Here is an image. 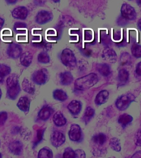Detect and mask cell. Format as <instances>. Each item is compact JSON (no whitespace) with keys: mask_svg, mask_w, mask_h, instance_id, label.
<instances>
[{"mask_svg":"<svg viewBox=\"0 0 141 158\" xmlns=\"http://www.w3.org/2000/svg\"><path fill=\"white\" fill-rule=\"evenodd\" d=\"M7 114L6 112H0V126L3 125L7 120Z\"/></svg>","mask_w":141,"mask_h":158,"instance_id":"obj_38","label":"cell"},{"mask_svg":"<svg viewBox=\"0 0 141 158\" xmlns=\"http://www.w3.org/2000/svg\"><path fill=\"white\" fill-rule=\"evenodd\" d=\"M30 101L27 97H22L20 98L17 102V106L22 112L27 113L29 111L30 107Z\"/></svg>","mask_w":141,"mask_h":158,"instance_id":"obj_13","label":"cell"},{"mask_svg":"<svg viewBox=\"0 0 141 158\" xmlns=\"http://www.w3.org/2000/svg\"><path fill=\"white\" fill-rule=\"evenodd\" d=\"M131 56L127 52H124L121 54L120 60L122 65H126L130 63Z\"/></svg>","mask_w":141,"mask_h":158,"instance_id":"obj_34","label":"cell"},{"mask_svg":"<svg viewBox=\"0 0 141 158\" xmlns=\"http://www.w3.org/2000/svg\"><path fill=\"white\" fill-rule=\"evenodd\" d=\"M61 83L63 85H70L72 82L73 77L71 73L69 72H65L61 73L59 75Z\"/></svg>","mask_w":141,"mask_h":158,"instance_id":"obj_17","label":"cell"},{"mask_svg":"<svg viewBox=\"0 0 141 158\" xmlns=\"http://www.w3.org/2000/svg\"><path fill=\"white\" fill-rule=\"evenodd\" d=\"M23 144L19 141L12 142L9 146L10 151L15 155H20L23 152Z\"/></svg>","mask_w":141,"mask_h":158,"instance_id":"obj_11","label":"cell"},{"mask_svg":"<svg viewBox=\"0 0 141 158\" xmlns=\"http://www.w3.org/2000/svg\"><path fill=\"white\" fill-rule=\"evenodd\" d=\"M51 141L54 146L58 148L65 142V137L64 133L59 131H55L51 136Z\"/></svg>","mask_w":141,"mask_h":158,"instance_id":"obj_5","label":"cell"},{"mask_svg":"<svg viewBox=\"0 0 141 158\" xmlns=\"http://www.w3.org/2000/svg\"><path fill=\"white\" fill-rule=\"evenodd\" d=\"M75 158H85V154L84 151L80 149H78L75 151Z\"/></svg>","mask_w":141,"mask_h":158,"instance_id":"obj_39","label":"cell"},{"mask_svg":"<svg viewBox=\"0 0 141 158\" xmlns=\"http://www.w3.org/2000/svg\"><path fill=\"white\" fill-rule=\"evenodd\" d=\"M60 59L62 63L66 66L74 68L76 66V59L74 53L70 49H64L61 54Z\"/></svg>","mask_w":141,"mask_h":158,"instance_id":"obj_2","label":"cell"},{"mask_svg":"<svg viewBox=\"0 0 141 158\" xmlns=\"http://www.w3.org/2000/svg\"><path fill=\"white\" fill-rule=\"evenodd\" d=\"M38 61L42 64H47L49 63L50 59L48 54L45 52H42L38 54Z\"/></svg>","mask_w":141,"mask_h":158,"instance_id":"obj_33","label":"cell"},{"mask_svg":"<svg viewBox=\"0 0 141 158\" xmlns=\"http://www.w3.org/2000/svg\"><path fill=\"white\" fill-rule=\"evenodd\" d=\"M11 72V68L5 64L0 65V76L2 78L7 76Z\"/></svg>","mask_w":141,"mask_h":158,"instance_id":"obj_30","label":"cell"},{"mask_svg":"<svg viewBox=\"0 0 141 158\" xmlns=\"http://www.w3.org/2000/svg\"><path fill=\"white\" fill-rule=\"evenodd\" d=\"M135 96L130 93L122 95L116 101V107L120 110H124L128 108L132 102L135 101Z\"/></svg>","mask_w":141,"mask_h":158,"instance_id":"obj_3","label":"cell"},{"mask_svg":"<svg viewBox=\"0 0 141 158\" xmlns=\"http://www.w3.org/2000/svg\"><path fill=\"white\" fill-rule=\"evenodd\" d=\"M22 88L24 91L28 93L33 94L35 92V87L33 84L27 79H25L22 83Z\"/></svg>","mask_w":141,"mask_h":158,"instance_id":"obj_23","label":"cell"},{"mask_svg":"<svg viewBox=\"0 0 141 158\" xmlns=\"http://www.w3.org/2000/svg\"><path fill=\"white\" fill-rule=\"evenodd\" d=\"M102 57L106 61L113 63L117 60V54L113 49L109 48H106L104 49L102 53Z\"/></svg>","mask_w":141,"mask_h":158,"instance_id":"obj_9","label":"cell"},{"mask_svg":"<svg viewBox=\"0 0 141 158\" xmlns=\"http://www.w3.org/2000/svg\"><path fill=\"white\" fill-rule=\"evenodd\" d=\"M106 136L103 133H99V134L94 136L92 138V142L98 145H102L105 144L106 141Z\"/></svg>","mask_w":141,"mask_h":158,"instance_id":"obj_25","label":"cell"},{"mask_svg":"<svg viewBox=\"0 0 141 158\" xmlns=\"http://www.w3.org/2000/svg\"><path fill=\"white\" fill-rule=\"evenodd\" d=\"M97 68L98 71L103 76L107 77L111 73V68L107 64H99Z\"/></svg>","mask_w":141,"mask_h":158,"instance_id":"obj_24","label":"cell"},{"mask_svg":"<svg viewBox=\"0 0 141 158\" xmlns=\"http://www.w3.org/2000/svg\"><path fill=\"white\" fill-rule=\"evenodd\" d=\"M135 143L137 146L141 147V129L138 130L135 135Z\"/></svg>","mask_w":141,"mask_h":158,"instance_id":"obj_37","label":"cell"},{"mask_svg":"<svg viewBox=\"0 0 141 158\" xmlns=\"http://www.w3.org/2000/svg\"><path fill=\"white\" fill-rule=\"evenodd\" d=\"M121 33L120 32H117L116 34H115L114 36V39H116V40H119L121 39Z\"/></svg>","mask_w":141,"mask_h":158,"instance_id":"obj_43","label":"cell"},{"mask_svg":"<svg viewBox=\"0 0 141 158\" xmlns=\"http://www.w3.org/2000/svg\"><path fill=\"white\" fill-rule=\"evenodd\" d=\"M138 27L141 30V18L138 22Z\"/></svg>","mask_w":141,"mask_h":158,"instance_id":"obj_45","label":"cell"},{"mask_svg":"<svg viewBox=\"0 0 141 158\" xmlns=\"http://www.w3.org/2000/svg\"><path fill=\"white\" fill-rule=\"evenodd\" d=\"M26 27H27V25L24 23L17 22L15 23L14 29L17 33H24V30Z\"/></svg>","mask_w":141,"mask_h":158,"instance_id":"obj_32","label":"cell"},{"mask_svg":"<svg viewBox=\"0 0 141 158\" xmlns=\"http://www.w3.org/2000/svg\"><path fill=\"white\" fill-rule=\"evenodd\" d=\"M7 88H9L12 86H16L19 84L18 77L15 75H12L9 77L6 80Z\"/></svg>","mask_w":141,"mask_h":158,"instance_id":"obj_27","label":"cell"},{"mask_svg":"<svg viewBox=\"0 0 141 158\" xmlns=\"http://www.w3.org/2000/svg\"><path fill=\"white\" fill-rule=\"evenodd\" d=\"M98 81L97 75L91 73L77 79L75 82V88L77 90H85L90 88Z\"/></svg>","mask_w":141,"mask_h":158,"instance_id":"obj_1","label":"cell"},{"mask_svg":"<svg viewBox=\"0 0 141 158\" xmlns=\"http://www.w3.org/2000/svg\"><path fill=\"white\" fill-rule=\"evenodd\" d=\"M109 93L106 90L100 91L95 98V103L97 105H101L105 103L109 98Z\"/></svg>","mask_w":141,"mask_h":158,"instance_id":"obj_16","label":"cell"},{"mask_svg":"<svg viewBox=\"0 0 141 158\" xmlns=\"http://www.w3.org/2000/svg\"><path fill=\"white\" fill-rule=\"evenodd\" d=\"M68 108L72 114H78L81 110V105L79 101L74 100L68 105Z\"/></svg>","mask_w":141,"mask_h":158,"instance_id":"obj_19","label":"cell"},{"mask_svg":"<svg viewBox=\"0 0 141 158\" xmlns=\"http://www.w3.org/2000/svg\"><path fill=\"white\" fill-rule=\"evenodd\" d=\"M129 74L128 71L125 69H121L118 73V80L119 85H123L127 82Z\"/></svg>","mask_w":141,"mask_h":158,"instance_id":"obj_22","label":"cell"},{"mask_svg":"<svg viewBox=\"0 0 141 158\" xmlns=\"http://www.w3.org/2000/svg\"><path fill=\"white\" fill-rule=\"evenodd\" d=\"M127 23V19L122 17H120L118 20V24L120 26L126 25Z\"/></svg>","mask_w":141,"mask_h":158,"instance_id":"obj_40","label":"cell"},{"mask_svg":"<svg viewBox=\"0 0 141 158\" xmlns=\"http://www.w3.org/2000/svg\"><path fill=\"white\" fill-rule=\"evenodd\" d=\"M95 114V110L91 107H88L85 110L84 113V118L85 122H87L92 117H93Z\"/></svg>","mask_w":141,"mask_h":158,"instance_id":"obj_35","label":"cell"},{"mask_svg":"<svg viewBox=\"0 0 141 158\" xmlns=\"http://www.w3.org/2000/svg\"><path fill=\"white\" fill-rule=\"evenodd\" d=\"M20 91L19 84L7 88V96L10 99L15 100L17 98Z\"/></svg>","mask_w":141,"mask_h":158,"instance_id":"obj_18","label":"cell"},{"mask_svg":"<svg viewBox=\"0 0 141 158\" xmlns=\"http://www.w3.org/2000/svg\"><path fill=\"white\" fill-rule=\"evenodd\" d=\"M7 52L10 57L17 59L21 56L22 52V48L19 44L12 43L9 45Z\"/></svg>","mask_w":141,"mask_h":158,"instance_id":"obj_6","label":"cell"},{"mask_svg":"<svg viewBox=\"0 0 141 158\" xmlns=\"http://www.w3.org/2000/svg\"><path fill=\"white\" fill-rule=\"evenodd\" d=\"M53 97L56 100L64 101L67 99V95L63 90L57 89L53 92Z\"/></svg>","mask_w":141,"mask_h":158,"instance_id":"obj_26","label":"cell"},{"mask_svg":"<svg viewBox=\"0 0 141 158\" xmlns=\"http://www.w3.org/2000/svg\"><path fill=\"white\" fill-rule=\"evenodd\" d=\"M2 158V154L0 153V158Z\"/></svg>","mask_w":141,"mask_h":158,"instance_id":"obj_50","label":"cell"},{"mask_svg":"<svg viewBox=\"0 0 141 158\" xmlns=\"http://www.w3.org/2000/svg\"><path fill=\"white\" fill-rule=\"evenodd\" d=\"M122 16L127 20H133L136 18V13L135 10L130 5L124 4L121 10Z\"/></svg>","mask_w":141,"mask_h":158,"instance_id":"obj_7","label":"cell"},{"mask_svg":"<svg viewBox=\"0 0 141 158\" xmlns=\"http://www.w3.org/2000/svg\"><path fill=\"white\" fill-rule=\"evenodd\" d=\"M2 91H1V89H0V99H1V96H2Z\"/></svg>","mask_w":141,"mask_h":158,"instance_id":"obj_48","label":"cell"},{"mask_svg":"<svg viewBox=\"0 0 141 158\" xmlns=\"http://www.w3.org/2000/svg\"><path fill=\"white\" fill-rule=\"evenodd\" d=\"M33 60V55L28 52H25L21 54L20 62L22 65L28 67L30 65Z\"/></svg>","mask_w":141,"mask_h":158,"instance_id":"obj_15","label":"cell"},{"mask_svg":"<svg viewBox=\"0 0 141 158\" xmlns=\"http://www.w3.org/2000/svg\"><path fill=\"white\" fill-rule=\"evenodd\" d=\"M132 116L127 114H124L119 117L118 122L123 128H125L132 122Z\"/></svg>","mask_w":141,"mask_h":158,"instance_id":"obj_21","label":"cell"},{"mask_svg":"<svg viewBox=\"0 0 141 158\" xmlns=\"http://www.w3.org/2000/svg\"><path fill=\"white\" fill-rule=\"evenodd\" d=\"M4 23V21L3 19L1 18H0V29L3 26Z\"/></svg>","mask_w":141,"mask_h":158,"instance_id":"obj_44","label":"cell"},{"mask_svg":"<svg viewBox=\"0 0 141 158\" xmlns=\"http://www.w3.org/2000/svg\"><path fill=\"white\" fill-rule=\"evenodd\" d=\"M63 157L64 158H75V152L70 148H67L64 151Z\"/></svg>","mask_w":141,"mask_h":158,"instance_id":"obj_36","label":"cell"},{"mask_svg":"<svg viewBox=\"0 0 141 158\" xmlns=\"http://www.w3.org/2000/svg\"><path fill=\"white\" fill-rule=\"evenodd\" d=\"M137 2L139 6H141V0H137Z\"/></svg>","mask_w":141,"mask_h":158,"instance_id":"obj_47","label":"cell"},{"mask_svg":"<svg viewBox=\"0 0 141 158\" xmlns=\"http://www.w3.org/2000/svg\"><path fill=\"white\" fill-rule=\"evenodd\" d=\"M7 1L11 3H15V2H16V1H17V0H7Z\"/></svg>","mask_w":141,"mask_h":158,"instance_id":"obj_46","label":"cell"},{"mask_svg":"<svg viewBox=\"0 0 141 158\" xmlns=\"http://www.w3.org/2000/svg\"><path fill=\"white\" fill-rule=\"evenodd\" d=\"M12 15L17 19L24 20L28 15V11L25 7H18L12 11Z\"/></svg>","mask_w":141,"mask_h":158,"instance_id":"obj_12","label":"cell"},{"mask_svg":"<svg viewBox=\"0 0 141 158\" xmlns=\"http://www.w3.org/2000/svg\"><path fill=\"white\" fill-rule=\"evenodd\" d=\"M53 110L49 106H44L40 111L38 117L42 120L45 121L48 119L53 112Z\"/></svg>","mask_w":141,"mask_h":158,"instance_id":"obj_14","label":"cell"},{"mask_svg":"<svg viewBox=\"0 0 141 158\" xmlns=\"http://www.w3.org/2000/svg\"><path fill=\"white\" fill-rule=\"evenodd\" d=\"M33 82L38 85L45 84L49 78V75L46 69H41L33 73L32 76Z\"/></svg>","mask_w":141,"mask_h":158,"instance_id":"obj_4","label":"cell"},{"mask_svg":"<svg viewBox=\"0 0 141 158\" xmlns=\"http://www.w3.org/2000/svg\"><path fill=\"white\" fill-rule=\"evenodd\" d=\"M38 158H52L53 153L51 151L47 148H43L38 153Z\"/></svg>","mask_w":141,"mask_h":158,"instance_id":"obj_29","label":"cell"},{"mask_svg":"<svg viewBox=\"0 0 141 158\" xmlns=\"http://www.w3.org/2000/svg\"><path fill=\"white\" fill-rule=\"evenodd\" d=\"M69 137L73 141H80L82 138V131L80 127L78 125H72L69 132Z\"/></svg>","mask_w":141,"mask_h":158,"instance_id":"obj_8","label":"cell"},{"mask_svg":"<svg viewBox=\"0 0 141 158\" xmlns=\"http://www.w3.org/2000/svg\"><path fill=\"white\" fill-rule=\"evenodd\" d=\"M131 52L132 55L137 58L141 57V46L137 44L132 45L131 48Z\"/></svg>","mask_w":141,"mask_h":158,"instance_id":"obj_31","label":"cell"},{"mask_svg":"<svg viewBox=\"0 0 141 158\" xmlns=\"http://www.w3.org/2000/svg\"><path fill=\"white\" fill-rule=\"evenodd\" d=\"M136 73L139 76H141V62L137 64L136 69Z\"/></svg>","mask_w":141,"mask_h":158,"instance_id":"obj_42","label":"cell"},{"mask_svg":"<svg viewBox=\"0 0 141 158\" xmlns=\"http://www.w3.org/2000/svg\"><path fill=\"white\" fill-rule=\"evenodd\" d=\"M53 17L51 14L49 12L47 11H41L37 14L36 21L38 24H45L51 20Z\"/></svg>","mask_w":141,"mask_h":158,"instance_id":"obj_10","label":"cell"},{"mask_svg":"<svg viewBox=\"0 0 141 158\" xmlns=\"http://www.w3.org/2000/svg\"><path fill=\"white\" fill-rule=\"evenodd\" d=\"M110 145L115 151L119 152L121 150V143L119 139L117 138H111L110 141Z\"/></svg>","mask_w":141,"mask_h":158,"instance_id":"obj_28","label":"cell"},{"mask_svg":"<svg viewBox=\"0 0 141 158\" xmlns=\"http://www.w3.org/2000/svg\"><path fill=\"white\" fill-rule=\"evenodd\" d=\"M2 79H3V78H2V77H1V76H0V82H2Z\"/></svg>","mask_w":141,"mask_h":158,"instance_id":"obj_49","label":"cell"},{"mask_svg":"<svg viewBox=\"0 0 141 158\" xmlns=\"http://www.w3.org/2000/svg\"><path fill=\"white\" fill-rule=\"evenodd\" d=\"M43 135V131L41 130H40L38 131V134H37V138H38V140L36 142V144H38V142L41 141L42 139V136Z\"/></svg>","mask_w":141,"mask_h":158,"instance_id":"obj_41","label":"cell"},{"mask_svg":"<svg viewBox=\"0 0 141 158\" xmlns=\"http://www.w3.org/2000/svg\"><path fill=\"white\" fill-rule=\"evenodd\" d=\"M53 120L54 124L58 127L64 126L66 123L65 117L60 112H57L54 115Z\"/></svg>","mask_w":141,"mask_h":158,"instance_id":"obj_20","label":"cell"}]
</instances>
